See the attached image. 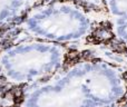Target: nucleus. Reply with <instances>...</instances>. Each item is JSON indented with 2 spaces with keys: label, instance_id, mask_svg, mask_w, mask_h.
<instances>
[{
  "label": "nucleus",
  "instance_id": "obj_3",
  "mask_svg": "<svg viewBox=\"0 0 127 107\" xmlns=\"http://www.w3.org/2000/svg\"><path fill=\"white\" fill-rule=\"evenodd\" d=\"M114 36L127 45V0H104Z\"/></svg>",
  "mask_w": 127,
  "mask_h": 107
},
{
  "label": "nucleus",
  "instance_id": "obj_4",
  "mask_svg": "<svg viewBox=\"0 0 127 107\" xmlns=\"http://www.w3.org/2000/svg\"><path fill=\"white\" fill-rule=\"evenodd\" d=\"M30 3V0H0V26L17 18Z\"/></svg>",
  "mask_w": 127,
  "mask_h": 107
},
{
  "label": "nucleus",
  "instance_id": "obj_1",
  "mask_svg": "<svg viewBox=\"0 0 127 107\" xmlns=\"http://www.w3.org/2000/svg\"><path fill=\"white\" fill-rule=\"evenodd\" d=\"M95 24L96 18L84 7L57 0L33 8L24 20L22 27L31 39L69 45L89 37Z\"/></svg>",
  "mask_w": 127,
  "mask_h": 107
},
{
  "label": "nucleus",
  "instance_id": "obj_2",
  "mask_svg": "<svg viewBox=\"0 0 127 107\" xmlns=\"http://www.w3.org/2000/svg\"><path fill=\"white\" fill-rule=\"evenodd\" d=\"M65 45L32 39L15 45L0 56V69L13 81H31L63 66Z\"/></svg>",
  "mask_w": 127,
  "mask_h": 107
}]
</instances>
